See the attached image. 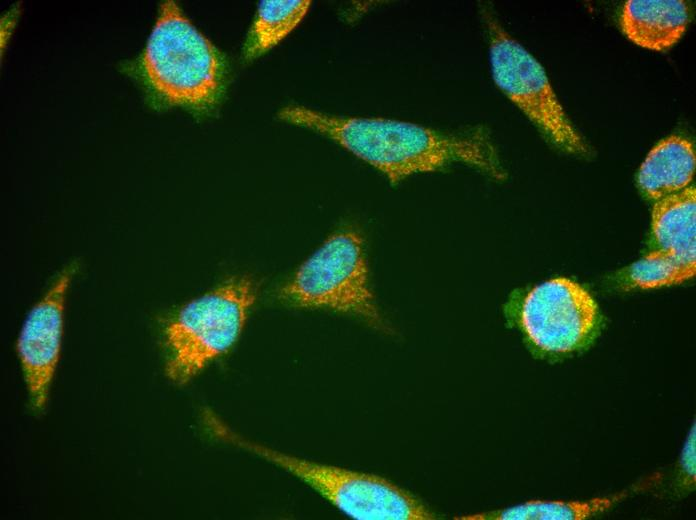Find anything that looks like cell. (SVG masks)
Instances as JSON below:
<instances>
[{
	"instance_id": "10",
	"label": "cell",
	"mask_w": 696,
	"mask_h": 520,
	"mask_svg": "<svg viewBox=\"0 0 696 520\" xmlns=\"http://www.w3.org/2000/svg\"><path fill=\"white\" fill-rule=\"evenodd\" d=\"M692 143L672 135L657 143L638 172V185L649 199L659 200L680 192L692 182L695 173Z\"/></svg>"
},
{
	"instance_id": "12",
	"label": "cell",
	"mask_w": 696,
	"mask_h": 520,
	"mask_svg": "<svg viewBox=\"0 0 696 520\" xmlns=\"http://www.w3.org/2000/svg\"><path fill=\"white\" fill-rule=\"evenodd\" d=\"M310 1H262L246 37L243 58L251 61L277 45L302 21Z\"/></svg>"
},
{
	"instance_id": "3",
	"label": "cell",
	"mask_w": 696,
	"mask_h": 520,
	"mask_svg": "<svg viewBox=\"0 0 696 520\" xmlns=\"http://www.w3.org/2000/svg\"><path fill=\"white\" fill-rule=\"evenodd\" d=\"M206 421L221 440L298 477L349 517L359 520L437 518L419 499L384 478L314 463L273 450L242 437L212 413H207Z\"/></svg>"
},
{
	"instance_id": "1",
	"label": "cell",
	"mask_w": 696,
	"mask_h": 520,
	"mask_svg": "<svg viewBox=\"0 0 696 520\" xmlns=\"http://www.w3.org/2000/svg\"><path fill=\"white\" fill-rule=\"evenodd\" d=\"M278 117L333 140L391 183L454 163L503 177L495 147L482 127L439 131L395 119L335 116L298 105L284 107Z\"/></svg>"
},
{
	"instance_id": "11",
	"label": "cell",
	"mask_w": 696,
	"mask_h": 520,
	"mask_svg": "<svg viewBox=\"0 0 696 520\" xmlns=\"http://www.w3.org/2000/svg\"><path fill=\"white\" fill-rule=\"evenodd\" d=\"M696 190L690 186L656 201L652 233L658 249L669 251L695 265Z\"/></svg>"
},
{
	"instance_id": "5",
	"label": "cell",
	"mask_w": 696,
	"mask_h": 520,
	"mask_svg": "<svg viewBox=\"0 0 696 520\" xmlns=\"http://www.w3.org/2000/svg\"><path fill=\"white\" fill-rule=\"evenodd\" d=\"M279 297L291 306L348 313L388 330L369 285L362 238L353 230L331 235L299 267Z\"/></svg>"
},
{
	"instance_id": "8",
	"label": "cell",
	"mask_w": 696,
	"mask_h": 520,
	"mask_svg": "<svg viewBox=\"0 0 696 520\" xmlns=\"http://www.w3.org/2000/svg\"><path fill=\"white\" fill-rule=\"evenodd\" d=\"M77 266L69 264L58 273L46 293L27 315L17 339V354L30 401L37 410L48 399L59 360L67 289Z\"/></svg>"
},
{
	"instance_id": "2",
	"label": "cell",
	"mask_w": 696,
	"mask_h": 520,
	"mask_svg": "<svg viewBox=\"0 0 696 520\" xmlns=\"http://www.w3.org/2000/svg\"><path fill=\"white\" fill-rule=\"evenodd\" d=\"M137 68L155 102L197 113L219 104L228 75L221 52L173 1L160 6Z\"/></svg>"
},
{
	"instance_id": "7",
	"label": "cell",
	"mask_w": 696,
	"mask_h": 520,
	"mask_svg": "<svg viewBox=\"0 0 696 520\" xmlns=\"http://www.w3.org/2000/svg\"><path fill=\"white\" fill-rule=\"evenodd\" d=\"M598 320L595 300L580 284L555 278L533 288L521 308V324L540 349L566 353L582 347Z\"/></svg>"
},
{
	"instance_id": "4",
	"label": "cell",
	"mask_w": 696,
	"mask_h": 520,
	"mask_svg": "<svg viewBox=\"0 0 696 520\" xmlns=\"http://www.w3.org/2000/svg\"><path fill=\"white\" fill-rule=\"evenodd\" d=\"M255 296L251 280L235 278L184 305L165 329L168 378L185 384L226 353L239 337Z\"/></svg>"
},
{
	"instance_id": "14",
	"label": "cell",
	"mask_w": 696,
	"mask_h": 520,
	"mask_svg": "<svg viewBox=\"0 0 696 520\" xmlns=\"http://www.w3.org/2000/svg\"><path fill=\"white\" fill-rule=\"evenodd\" d=\"M695 268L669 251L656 249L631 267L629 278L638 287L656 288L692 278Z\"/></svg>"
},
{
	"instance_id": "6",
	"label": "cell",
	"mask_w": 696,
	"mask_h": 520,
	"mask_svg": "<svg viewBox=\"0 0 696 520\" xmlns=\"http://www.w3.org/2000/svg\"><path fill=\"white\" fill-rule=\"evenodd\" d=\"M482 14L497 87L553 144L569 153L587 154L589 148L567 117L543 66L502 27L489 9H484Z\"/></svg>"
},
{
	"instance_id": "15",
	"label": "cell",
	"mask_w": 696,
	"mask_h": 520,
	"mask_svg": "<svg viewBox=\"0 0 696 520\" xmlns=\"http://www.w3.org/2000/svg\"><path fill=\"white\" fill-rule=\"evenodd\" d=\"M695 436V422H693V425L684 443L680 458V467L685 478L684 480L687 481L689 485L695 483L696 476Z\"/></svg>"
},
{
	"instance_id": "13",
	"label": "cell",
	"mask_w": 696,
	"mask_h": 520,
	"mask_svg": "<svg viewBox=\"0 0 696 520\" xmlns=\"http://www.w3.org/2000/svg\"><path fill=\"white\" fill-rule=\"evenodd\" d=\"M624 494L596 498L586 502L529 501L501 510L455 517L459 520H581L603 512Z\"/></svg>"
},
{
	"instance_id": "9",
	"label": "cell",
	"mask_w": 696,
	"mask_h": 520,
	"mask_svg": "<svg viewBox=\"0 0 696 520\" xmlns=\"http://www.w3.org/2000/svg\"><path fill=\"white\" fill-rule=\"evenodd\" d=\"M689 21V7L682 0H629L621 14V27L627 38L656 51L674 46Z\"/></svg>"
}]
</instances>
